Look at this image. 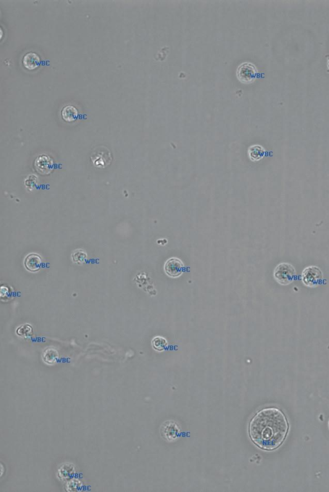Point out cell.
Masks as SVG:
<instances>
[{
    "mask_svg": "<svg viewBox=\"0 0 329 492\" xmlns=\"http://www.w3.org/2000/svg\"><path fill=\"white\" fill-rule=\"evenodd\" d=\"M289 431L285 414L274 407L261 410L249 424V435L257 446L273 451L281 446Z\"/></svg>",
    "mask_w": 329,
    "mask_h": 492,
    "instance_id": "obj_1",
    "label": "cell"
},
{
    "mask_svg": "<svg viewBox=\"0 0 329 492\" xmlns=\"http://www.w3.org/2000/svg\"><path fill=\"white\" fill-rule=\"evenodd\" d=\"M257 70L253 64L248 63L242 64L238 68L237 77L243 83H250L256 77Z\"/></svg>",
    "mask_w": 329,
    "mask_h": 492,
    "instance_id": "obj_5",
    "label": "cell"
},
{
    "mask_svg": "<svg viewBox=\"0 0 329 492\" xmlns=\"http://www.w3.org/2000/svg\"><path fill=\"white\" fill-rule=\"evenodd\" d=\"M41 58L36 53L29 52L24 55L22 63L25 69L32 71L37 69L41 64Z\"/></svg>",
    "mask_w": 329,
    "mask_h": 492,
    "instance_id": "obj_7",
    "label": "cell"
},
{
    "mask_svg": "<svg viewBox=\"0 0 329 492\" xmlns=\"http://www.w3.org/2000/svg\"><path fill=\"white\" fill-rule=\"evenodd\" d=\"M249 157L251 160L257 161L261 160L265 156L266 151L261 145H255L250 147L248 150Z\"/></svg>",
    "mask_w": 329,
    "mask_h": 492,
    "instance_id": "obj_11",
    "label": "cell"
},
{
    "mask_svg": "<svg viewBox=\"0 0 329 492\" xmlns=\"http://www.w3.org/2000/svg\"><path fill=\"white\" fill-rule=\"evenodd\" d=\"M73 473H74V467L72 464L68 463V464H64L63 467L60 468L58 476L61 480H66L70 479Z\"/></svg>",
    "mask_w": 329,
    "mask_h": 492,
    "instance_id": "obj_12",
    "label": "cell"
},
{
    "mask_svg": "<svg viewBox=\"0 0 329 492\" xmlns=\"http://www.w3.org/2000/svg\"><path fill=\"white\" fill-rule=\"evenodd\" d=\"M81 483L79 480H73L69 482L68 485H66V489H72L70 492L78 491L79 489H81Z\"/></svg>",
    "mask_w": 329,
    "mask_h": 492,
    "instance_id": "obj_16",
    "label": "cell"
},
{
    "mask_svg": "<svg viewBox=\"0 0 329 492\" xmlns=\"http://www.w3.org/2000/svg\"><path fill=\"white\" fill-rule=\"evenodd\" d=\"M183 261L175 257L168 259L164 265V271L170 278H178L183 274Z\"/></svg>",
    "mask_w": 329,
    "mask_h": 492,
    "instance_id": "obj_4",
    "label": "cell"
},
{
    "mask_svg": "<svg viewBox=\"0 0 329 492\" xmlns=\"http://www.w3.org/2000/svg\"><path fill=\"white\" fill-rule=\"evenodd\" d=\"M32 328L28 325H22L21 327H19L17 330V334L21 337H23V338H26L28 336H30V334H32Z\"/></svg>",
    "mask_w": 329,
    "mask_h": 492,
    "instance_id": "obj_15",
    "label": "cell"
},
{
    "mask_svg": "<svg viewBox=\"0 0 329 492\" xmlns=\"http://www.w3.org/2000/svg\"><path fill=\"white\" fill-rule=\"evenodd\" d=\"M112 158L106 148H99L93 152L92 161L93 165L99 168H104L110 165Z\"/></svg>",
    "mask_w": 329,
    "mask_h": 492,
    "instance_id": "obj_6",
    "label": "cell"
},
{
    "mask_svg": "<svg viewBox=\"0 0 329 492\" xmlns=\"http://www.w3.org/2000/svg\"><path fill=\"white\" fill-rule=\"evenodd\" d=\"M72 258L75 263L82 264V263L85 262L86 258H87V254L83 250L78 249L73 252Z\"/></svg>",
    "mask_w": 329,
    "mask_h": 492,
    "instance_id": "obj_14",
    "label": "cell"
},
{
    "mask_svg": "<svg viewBox=\"0 0 329 492\" xmlns=\"http://www.w3.org/2000/svg\"><path fill=\"white\" fill-rule=\"evenodd\" d=\"M168 342L161 336L155 337L152 341V345L155 350L159 352L164 351L167 347Z\"/></svg>",
    "mask_w": 329,
    "mask_h": 492,
    "instance_id": "obj_13",
    "label": "cell"
},
{
    "mask_svg": "<svg viewBox=\"0 0 329 492\" xmlns=\"http://www.w3.org/2000/svg\"><path fill=\"white\" fill-rule=\"evenodd\" d=\"M324 274L317 266H309L302 272V280L307 287L315 288L322 283Z\"/></svg>",
    "mask_w": 329,
    "mask_h": 492,
    "instance_id": "obj_3",
    "label": "cell"
},
{
    "mask_svg": "<svg viewBox=\"0 0 329 492\" xmlns=\"http://www.w3.org/2000/svg\"><path fill=\"white\" fill-rule=\"evenodd\" d=\"M59 354L55 349L48 348L43 352L42 355V360L43 362L48 365H53L59 360Z\"/></svg>",
    "mask_w": 329,
    "mask_h": 492,
    "instance_id": "obj_10",
    "label": "cell"
},
{
    "mask_svg": "<svg viewBox=\"0 0 329 492\" xmlns=\"http://www.w3.org/2000/svg\"><path fill=\"white\" fill-rule=\"evenodd\" d=\"M274 278L278 283L282 285L290 284L294 281L297 272L295 267L291 263H280L275 269Z\"/></svg>",
    "mask_w": 329,
    "mask_h": 492,
    "instance_id": "obj_2",
    "label": "cell"
},
{
    "mask_svg": "<svg viewBox=\"0 0 329 492\" xmlns=\"http://www.w3.org/2000/svg\"><path fill=\"white\" fill-rule=\"evenodd\" d=\"M328 425H329V421Z\"/></svg>",
    "mask_w": 329,
    "mask_h": 492,
    "instance_id": "obj_19",
    "label": "cell"
},
{
    "mask_svg": "<svg viewBox=\"0 0 329 492\" xmlns=\"http://www.w3.org/2000/svg\"><path fill=\"white\" fill-rule=\"evenodd\" d=\"M79 115V111L72 105L64 106L61 110L62 119L66 123H73L76 121Z\"/></svg>",
    "mask_w": 329,
    "mask_h": 492,
    "instance_id": "obj_9",
    "label": "cell"
},
{
    "mask_svg": "<svg viewBox=\"0 0 329 492\" xmlns=\"http://www.w3.org/2000/svg\"><path fill=\"white\" fill-rule=\"evenodd\" d=\"M1 38L2 39V37H3V31H2V30H1Z\"/></svg>",
    "mask_w": 329,
    "mask_h": 492,
    "instance_id": "obj_18",
    "label": "cell"
},
{
    "mask_svg": "<svg viewBox=\"0 0 329 492\" xmlns=\"http://www.w3.org/2000/svg\"><path fill=\"white\" fill-rule=\"evenodd\" d=\"M42 259L38 254H28L24 259V264L26 269L30 272H37L41 267Z\"/></svg>",
    "mask_w": 329,
    "mask_h": 492,
    "instance_id": "obj_8",
    "label": "cell"
},
{
    "mask_svg": "<svg viewBox=\"0 0 329 492\" xmlns=\"http://www.w3.org/2000/svg\"><path fill=\"white\" fill-rule=\"evenodd\" d=\"M327 58H328V69H329V55H328V57H327Z\"/></svg>",
    "mask_w": 329,
    "mask_h": 492,
    "instance_id": "obj_17",
    "label": "cell"
}]
</instances>
